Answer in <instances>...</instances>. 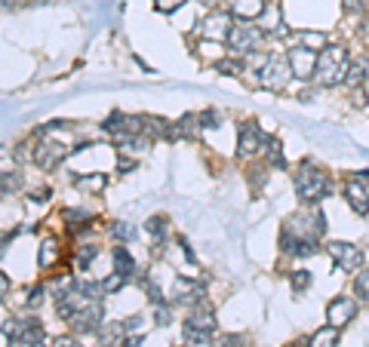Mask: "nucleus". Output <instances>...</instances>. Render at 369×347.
Here are the masks:
<instances>
[{
	"label": "nucleus",
	"instance_id": "nucleus-2",
	"mask_svg": "<svg viewBox=\"0 0 369 347\" xmlns=\"http://www.w3.org/2000/svg\"><path fill=\"white\" fill-rule=\"evenodd\" d=\"M292 184H296V194L305 206H317L332 194V179L326 175L323 166H317L314 160H301L292 172Z\"/></svg>",
	"mask_w": 369,
	"mask_h": 347
},
{
	"label": "nucleus",
	"instance_id": "nucleus-24",
	"mask_svg": "<svg viewBox=\"0 0 369 347\" xmlns=\"http://www.w3.org/2000/svg\"><path fill=\"white\" fill-rule=\"evenodd\" d=\"M354 295L360 304H369V267H360L354 274Z\"/></svg>",
	"mask_w": 369,
	"mask_h": 347
},
{
	"label": "nucleus",
	"instance_id": "nucleus-1",
	"mask_svg": "<svg viewBox=\"0 0 369 347\" xmlns=\"http://www.w3.org/2000/svg\"><path fill=\"white\" fill-rule=\"evenodd\" d=\"M323 234V213L317 206H308L301 213H292L283 222L280 231V249L292 258H308L317 252V240Z\"/></svg>",
	"mask_w": 369,
	"mask_h": 347
},
{
	"label": "nucleus",
	"instance_id": "nucleus-9",
	"mask_svg": "<svg viewBox=\"0 0 369 347\" xmlns=\"http://www.w3.org/2000/svg\"><path fill=\"white\" fill-rule=\"evenodd\" d=\"M317 56H320V53H314V49H308V46H292L287 53V62L292 68V77H299V80L314 77Z\"/></svg>",
	"mask_w": 369,
	"mask_h": 347
},
{
	"label": "nucleus",
	"instance_id": "nucleus-37",
	"mask_svg": "<svg viewBox=\"0 0 369 347\" xmlns=\"http://www.w3.org/2000/svg\"><path fill=\"white\" fill-rule=\"evenodd\" d=\"M351 101H354V108H366V89L363 87L351 89Z\"/></svg>",
	"mask_w": 369,
	"mask_h": 347
},
{
	"label": "nucleus",
	"instance_id": "nucleus-15",
	"mask_svg": "<svg viewBox=\"0 0 369 347\" xmlns=\"http://www.w3.org/2000/svg\"><path fill=\"white\" fill-rule=\"evenodd\" d=\"M19 341L28 344V347H46V332H44V326H40L35 317L19 320Z\"/></svg>",
	"mask_w": 369,
	"mask_h": 347
},
{
	"label": "nucleus",
	"instance_id": "nucleus-19",
	"mask_svg": "<svg viewBox=\"0 0 369 347\" xmlns=\"http://www.w3.org/2000/svg\"><path fill=\"white\" fill-rule=\"evenodd\" d=\"M56 261H58V243H56V236H46L44 246H40V252H37V267L49 270Z\"/></svg>",
	"mask_w": 369,
	"mask_h": 347
},
{
	"label": "nucleus",
	"instance_id": "nucleus-44",
	"mask_svg": "<svg viewBox=\"0 0 369 347\" xmlns=\"http://www.w3.org/2000/svg\"><path fill=\"white\" fill-rule=\"evenodd\" d=\"M289 347H308V344H289Z\"/></svg>",
	"mask_w": 369,
	"mask_h": 347
},
{
	"label": "nucleus",
	"instance_id": "nucleus-8",
	"mask_svg": "<svg viewBox=\"0 0 369 347\" xmlns=\"http://www.w3.org/2000/svg\"><path fill=\"white\" fill-rule=\"evenodd\" d=\"M354 317H357L354 295H335V298L326 304V320H330V326H335V329H345Z\"/></svg>",
	"mask_w": 369,
	"mask_h": 347
},
{
	"label": "nucleus",
	"instance_id": "nucleus-6",
	"mask_svg": "<svg viewBox=\"0 0 369 347\" xmlns=\"http://www.w3.org/2000/svg\"><path fill=\"white\" fill-rule=\"evenodd\" d=\"M326 252H330V258L335 261V267L345 270V274H357V270L363 267V249L354 246V243L332 240V243H326Z\"/></svg>",
	"mask_w": 369,
	"mask_h": 347
},
{
	"label": "nucleus",
	"instance_id": "nucleus-38",
	"mask_svg": "<svg viewBox=\"0 0 369 347\" xmlns=\"http://www.w3.org/2000/svg\"><path fill=\"white\" fill-rule=\"evenodd\" d=\"M213 347H243V338L240 335H225L219 344H213Z\"/></svg>",
	"mask_w": 369,
	"mask_h": 347
},
{
	"label": "nucleus",
	"instance_id": "nucleus-43",
	"mask_svg": "<svg viewBox=\"0 0 369 347\" xmlns=\"http://www.w3.org/2000/svg\"><path fill=\"white\" fill-rule=\"evenodd\" d=\"M363 179H366V182H369V169H366V172H363Z\"/></svg>",
	"mask_w": 369,
	"mask_h": 347
},
{
	"label": "nucleus",
	"instance_id": "nucleus-31",
	"mask_svg": "<svg viewBox=\"0 0 369 347\" xmlns=\"http://www.w3.org/2000/svg\"><path fill=\"white\" fill-rule=\"evenodd\" d=\"M154 323L157 326H170L173 323V304H166V301L154 304Z\"/></svg>",
	"mask_w": 369,
	"mask_h": 347
},
{
	"label": "nucleus",
	"instance_id": "nucleus-39",
	"mask_svg": "<svg viewBox=\"0 0 369 347\" xmlns=\"http://www.w3.org/2000/svg\"><path fill=\"white\" fill-rule=\"evenodd\" d=\"M117 169H120V172H130V169H136V160L132 157H117Z\"/></svg>",
	"mask_w": 369,
	"mask_h": 347
},
{
	"label": "nucleus",
	"instance_id": "nucleus-40",
	"mask_svg": "<svg viewBox=\"0 0 369 347\" xmlns=\"http://www.w3.org/2000/svg\"><path fill=\"white\" fill-rule=\"evenodd\" d=\"M142 341H145V335H127V338H123V344L120 347H142Z\"/></svg>",
	"mask_w": 369,
	"mask_h": 347
},
{
	"label": "nucleus",
	"instance_id": "nucleus-32",
	"mask_svg": "<svg viewBox=\"0 0 369 347\" xmlns=\"http://www.w3.org/2000/svg\"><path fill=\"white\" fill-rule=\"evenodd\" d=\"M292 289L296 292H305V289H311V270H292Z\"/></svg>",
	"mask_w": 369,
	"mask_h": 347
},
{
	"label": "nucleus",
	"instance_id": "nucleus-7",
	"mask_svg": "<svg viewBox=\"0 0 369 347\" xmlns=\"http://www.w3.org/2000/svg\"><path fill=\"white\" fill-rule=\"evenodd\" d=\"M206 301V289L200 280H188V277H175L173 283V304H184V308H197Z\"/></svg>",
	"mask_w": 369,
	"mask_h": 347
},
{
	"label": "nucleus",
	"instance_id": "nucleus-22",
	"mask_svg": "<svg viewBox=\"0 0 369 347\" xmlns=\"http://www.w3.org/2000/svg\"><path fill=\"white\" fill-rule=\"evenodd\" d=\"M366 83V58H357V62H351L348 68V77H345V87L348 89H357Z\"/></svg>",
	"mask_w": 369,
	"mask_h": 347
},
{
	"label": "nucleus",
	"instance_id": "nucleus-10",
	"mask_svg": "<svg viewBox=\"0 0 369 347\" xmlns=\"http://www.w3.org/2000/svg\"><path fill=\"white\" fill-rule=\"evenodd\" d=\"M268 139H271V135H265L256 123H243V126H240V139H237V151H240V157L265 154Z\"/></svg>",
	"mask_w": 369,
	"mask_h": 347
},
{
	"label": "nucleus",
	"instance_id": "nucleus-14",
	"mask_svg": "<svg viewBox=\"0 0 369 347\" xmlns=\"http://www.w3.org/2000/svg\"><path fill=\"white\" fill-rule=\"evenodd\" d=\"M258 28H262L268 37H289V28H287V22L280 19V6L277 4L265 6L262 19H258Z\"/></svg>",
	"mask_w": 369,
	"mask_h": 347
},
{
	"label": "nucleus",
	"instance_id": "nucleus-30",
	"mask_svg": "<svg viewBox=\"0 0 369 347\" xmlns=\"http://www.w3.org/2000/svg\"><path fill=\"white\" fill-rule=\"evenodd\" d=\"M127 283H130V280H127V277H123V274H117V270H111V277H105V280H102V286H105V292H108V295L120 292Z\"/></svg>",
	"mask_w": 369,
	"mask_h": 347
},
{
	"label": "nucleus",
	"instance_id": "nucleus-28",
	"mask_svg": "<svg viewBox=\"0 0 369 347\" xmlns=\"http://www.w3.org/2000/svg\"><path fill=\"white\" fill-rule=\"evenodd\" d=\"M111 236L117 243H127V240H136V227L130 222H111Z\"/></svg>",
	"mask_w": 369,
	"mask_h": 347
},
{
	"label": "nucleus",
	"instance_id": "nucleus-26",
	"mask_svg": "<svg viewBox=\"0 0 369 347\" xmlns=\"http://www.w3.org/2000/svg\"><path fill=\"white\" fill-rule=\"evenodd\" d=\"M265 160H268L271 166H277V169L287 166V157H283V148H280V141H277V139H268V145H265Z\"/></svg>",
	"mask_w": 369,
	"mask_h": 347
},
{
	"label": "nucleus",
	"instance_id": "nucleus-16",
	"mask_svg": "<svg viewBox=\"0 0 369 347\" xmlns=\"http://www.w3.org/2000/svg\"><path fill=\"white\" fill-rule=\"evenodd\" d=\"M231 13H209V19L204 22V34L209 40H228V31H231Z\"/></svg>",
	"mask_w": 369,
	"mask_h": 347
},
{
	"label": "nucleus",
	"instance_id": "nucleus-21",
	"mask_svg": "<svg viewBox=\"0 0 369 347\" xmlns=\"http://www.w3.org/2000/svg\"><path fill=\"white\" fill-rule=\"evenodd\" d=\"M77 191H87V194H99L108 184V175L105 172H92V175H80L77 182Z\"/></svg>",
	"mask_w": 369,
	"mask_h": 347
},
{
	"label": "nucleus",
	"instance_id": "nucleus-29",
	"mask_svg": "<svg viewBox=\"0 0 369 347\" xmlns=\"http://www.w3.org/2000/svg\"><path fill=\"white\" fill-rule=\"evenodd\" d=\"M213 68H215V71H222V74H243V62H240L237 56H225Z\"/></svg>",
	"mask_w": 369,
	"mask_h": 347
},
{
	"label": "nucleus",
	"instance_id": "nucleus-36",
	"mask_svg": "<svg viewBox=\"0 0 369 347\" xmlns=\"http://www.w3.org/2000/svg\"><path fill=\"white\" fill-rule=\"evenodd\" d=\"M342 6H345L348 15H354V13H363L366 10V0H342Z\"/></svg>",
	"mask_w": 369,
	"mask_h": 347
},
{
	"label": "nucleus",
	"instance_id": "nucleus-12",
	"mask_svg": "<svg viewBox=\"0 0 369 347\" xmlns=\"http://www.w3.org/2000/svg\"><path fill=\"white\" fill-rule=\"evenodd\" d=\"M184 326H191V329H197V332H209V335H215V310L209 308V304H197V308H191V314L188 320H184Z\"/></svg>",
	"mask_w": 369,
	"mask_h": 347
},
{
	"label": "nucleus",
	"instance_id": "nucleus-5",
	"mask_svg": "<svg viewBox=\"0 0 369 347\" xmlns=\"http://www.w3.org/2000/svg\"><path fill=\"white\" fill-rule=\"evenodd\" d=\"M265 37L268 34L258 28V25H249V22H240V25H231V31H228V53L231 56H237V58H249L253 53H258L265 44Z\"/></svg>",
	"mask_w": 369,
	"mask_h": 347
},
{
	"label": "nucleus",
	"instance_id": "nucleus-3",
	"mask_svg": "<svg viewBox=\"0 0 369 347\" xmlns=\"http://www.w3.org/2000/svg\"><path fill=\"white\" fill-rule=\"evenodd\" d=\"M249 68H256V83L258 87H265V89H274V92H280V89H287V83L292 77V68L287 62V56H280V53H253L246 58Z\"/></svg>",
	"mask_w": 369,
	"mask_h": 347
},
{
	"label": "nucleus",
	"instance_id": "nucleus-11",
	"mask_svg": "<svg viewBox=\"0 0 369 347\" xmlns=\"http://www.w3.org/2000/svg\"><path fill=\"white\" fill-rule=\"evenodd\" d=\"M345 200H348V206L354 209L357 215H366V213H369V188H366V179H348V182H345Z\"/></svg>",
	"mask_w": 369,
	"mask_h": 347
},
{
	"label": "nucleus",
	"instance_id": "nucleus-27",
	"mask_svg": "<svg viewBox=\"0 0 369 347\" xmlns=\"http://www.w3.org/2000/svg\"><path fill=\"white\" fill-rule=\"evenodd\" d=\"M99 252H102V246H99V243H83V246L77 249V261H74V267H77V270H83V267H87L92 258L99 255Z\"/></svg>",
	"mask_w": 369,
	"mask_h": 347
},
{
	"label": "nucleus",
	"instance_id": "nucleus-17",
	"mask_svg": "<svg viewBox=\"0 0 369 347\" xmlns=\"http://www.w3.org/2000/svg\"><path fill=\"white\" fill-rule=\"evenodd\" d=\"M111 258H114V270H117V274H123L127 280H136L139 267H136V258L130 255L127 246H114L111 249Z\"/></svg>",
	"mask_w": 369,
	"mask_h": 347
},
{
	"label": "nucleus",
	"instance_id": "nucleus-18",
	"mask_svg": "<svg viewBox=\"0 0 369 347\" xmlns=\"http://www.w3.org/2000/svg\"><path fill=\"white\" fill-rule=\"evenodd\" d=\"M145 227H148L151 240H154V246H163V243H166V234H170V222H166L163 215H151L148 222H145Z\"/></svg>",
	"mask_w": 369,
	"mask_h": 347
},
{
	"label": "nucleus",
	"instance_id": "nucleus-4",
	"mask_svg": "<svg viewBox=\"0 0 369 347\" xmlns=\"http://www.w3.org/2000/svg\"><path fill=\"white\" fill-rule=\"evenodd\" d=\"M348 49L345 46H326L317 56V68H314V83L317 87H342L348 77Z\"/></svg>",
	"mask_w": 369,
	"mask_h": 347
},
{
	"label": "nucleus",
	"instance_id": "nucleus-20",
	"mask_svg": "<svg viewBox=\"0 0 369 347\" xmlns=\"http://www.w3.org/2000/svg\"><path fill=\"white\" fill-rule=\"evenodd\" d=\"M339 344V329L326 323L323 329H317V332L311 335V341H308V347H335Z\"/></svg>",
	"mask_w": 369,
	"mask_h": 347
},
{
	"label": "nucleus",
	"instance_id": "nucleus-41",
	"mask_svg": "<svg viewBox=\"0 0 369 347\" xmlns=\"http://www.w3.org/2000/svg\"><path fill=\"white\" fill-rule=\"evenodd\" d=\"M53 347H83V344H77L74 338H56Z\"/></svg>",
	"mask_w": 369,
	"mask_h": 347
},
{
	"label": "nucleus",
	"instance_id": "nucleus-13",
	"mask_svg": "<svg viewBox=\"0 0 369 347\" xmlns=\"http://www.w3.org/2000/svg\"><path fill=\"white\" fill-rule=\"evenodd\" d=\"M265 0H228V13L234 15V19H240V22H258L262 19V13H265Z\"/></svg>",
	"mask_w": 369,
	"mask_h": 347
},
{
	"label": "nucleus",
	"instance_id": "nucleus-33",
	"mask_svg": "<svg viewBox=\"0 0 369 347\" xmlns=\"http://www.w3.org/2000/svg\"><path fill=\"white\" fill-rule=\"evenodd\" d=\"M46 286H31V289H28V298H25V304H28V308L31 310H35V308H40V304H44V298H46Z\"/></svg>",
	"mask_w": 369,
	"mask_h": 347
},
{
	"label": "nucleus",
	"instance_id": "nucleus-34",
	"mask_svg": "<svg viewBox=\"0 0 369 347\" xmlns=\"http://www.w3.org/2000/svg\"><path fill=\"white\" fill-rule=\"evenodd\" d=\"M22 184V175L19 172H10V169H6L4 172V197H10V194L15 191Z\"/></svg>",
	"mask_w": 369,
	"mask_h": 347
},
{
	"label": "nucleus",
	"instance_id": "nucleus-23",
	"mask_svg": "<svg viewBox=\"0 0 369 347\" xmlns=\"http://www.w3.org/2000/svg\"><path fill=\"white\" fill-rule=\"evenodd\" d=\"M299 46H308L314 53L326 49V34L323 31H299Z\"/></svg>",
	"mask_w": 369,
	"mask_h": 347
},
{
	"label": "nucleus",
	"instance_id": "nucleus-42",
	"mask_svg": "<svg viewBox=\"0 0 369 347\" xmlns=\"http://www.w3.org/2000/svg\"><path fill=\"white\" fill-rule=\"evenodd\" d=\"M204 6H219V0H200Z\"/></svg>",
	"mask_w": 369,
	"mask_h": 347
},
{
	"label": "nucleus",
	"instance_id": "nucleus-35",
	"mask_svg": "<svg viewBox=\"0 0 369 347\" xmlns=\"http://www.w3.org/2000/svg\"><path fill=\"white\" fill-rule=\"evenodd\" d=\"M184 6V0H154V10L157 13H163V15H170L175 10H182Z\"/></svg>",
	"mask_w": 369,
	"mask_h": 347
},
{
	"label": "nucleus",
	"instance_id": "nucleus-25",
	"mask_svg": "<svg viewBox=\"0 0 369 347\" xmlns=\"http://www.w3.org/2000/svg\"><path fill=\"white\" fill-rule=\"evenodd\" d=\"M182 338H184V344H191V347H213V335L197 332V329H191V326L182 329Z\"/></svg>",
	"mask_w": 369,
	"mask_h": 347
}]
</instances>
